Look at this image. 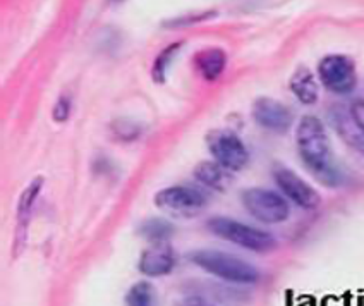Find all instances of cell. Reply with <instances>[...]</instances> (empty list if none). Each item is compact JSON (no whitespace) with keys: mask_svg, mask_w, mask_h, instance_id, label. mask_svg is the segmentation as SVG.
<instances>
[{"mask_svg":"<svg viewBox=\"0 0 364 306\" xmlns=\"http://www.w3.org/2000/svg\"><path fill=\"white\" fill-rule=\"evenodd\" d=\"M41 188H43V177L38 176L26 186L21 193L18 201V213H16V234H14V256L24 251V245L28 239V229L33 217V209H35L36 200H38Z\"/></svg>","mask_w":364,"mask_h":306,"instance_id":"30bf717a","label":"cell"},{"mask_svg":"<svg viewBox=\"0 0 364 306\" xmlns=\"http://www.w3.org/2000/svg\"><path fill=\"white\" fill-rule=\"evenodd\" d=\"M330 122L350 150L364 160V131L354 119L353 110L344 105H337L330 110Z\"/></svg>","mask_w":364,"mask_h":306,"instance_id":"8fae6325","label":"cell"},{"mask_svg":"<svg viewBox=\"0 0 364 306\" xmlns=\"http://www.w3.org/2000/svg\"><path fill=\"white\" fill-rule=\"evenodd\" d=\"M350 110H353L354 119L358 121V124L363 127V131H364V100H355L353 103V107H350Z\"/></svg>","mask_w":364,"mask_h":306,"instance_id":"44dd1931","label":"cell"},{"mask_svg":"<svg viewBox=\"0 0 364 306\" xmlns=\"http://www.w3.org/2000/svg\"><path fill=\"white\" fill-rule=\"evenodd\" d=\"M194 64H196L198 73L201 74L205 80L213 81L220 78L227 65V56L222 48L212 47L205 48V51L198 52L196 57H194Z\"/></svg>","mask_w":364,"mask_h":306,"instance_id":"5bb4252c","label":"cell"},{"mask_svg":"<svg viewBox=\"0 0 364 306\" xmlns=\"http://www.w3.org/2000/svg\"><path fill=\"white\" fill-rule=\"evenodd\" d=\"M156 291L148 280H141V283L134 284L126 295V305L127 306H153L155 305Z\"/></svg>","mask_w":364,"mask_h":306,"instance_id":"e0dca14e","label":"cell"},{"mask_svg":"<svg viewBox=\"0 0 364 306\" xmlns=\"http://www.w3.org/2000/svg\"><path fill=\"white\" fill-rule=\"evenodd\" d=\"M273 179L289 200L304 210H314L321 204L320 193L313 188L308 181H304L299 174L289 167H277L273 171Z\"/></svg>","mask_w":364,"mask_h":306,"instance_id":"ba28073f","label":"cell"},{"mask_svg":"<svg viewBox=\"0 0 364 306\" xmlns=\"http://www.w3.org/2000/svg\"><path fill=\"white\" fill-rule=\"evenodd\" d=\"M210 204L208 194L194 186H171L155 194V205L173 217H196Z\"/></svg>","mask_w":364,"mask_h":306,"instance_id":"277c9868","label":"cell"},{"mask_svg":"<svg viewBox=\"0 0 364 306\" xmlns=\"http://www.w3.org/2000/svg\"><path fill=\"white\" fill-rule=\"evenodd\" d=\"M206 147L213 160L229 172L241 171L250 162V152L246 144L234 131L212 130L206 134Z\"/></svg>","mask_w":364,"mask_h":306,"instance_id":"8992f818","label":"cell"},{"mask_svg":"<svg viewBox=\"0 0 364 306\" xmlns=\"http://www.w3.org/2000/svg\"><path fill=\"white\" fill-rule=\"evenodd\" d=\"M181 45L182 43H172L165 48L164 52H160V56L155 59V64H153L151 74H153V80L156 83H164L165 81V74H167L168 68L172 65L173 57L176 53L181 51Z\"/></svg>","mask_w":364,"mask_h":306,"instance_id":"ac0fdd59","label":"cell"},{"mask_svg":"<svg viewBox=\"0 0 364 306\" xmlns=\"http://www.w3.org/2000/svg\"><path fill=\"white\" fill-rule=\"evenodd\" d=\"M176 267L173 250L167 243H156L143 251L139 258V272L146 277H162L171 274Z\"/></svg>","mask_w":364,"mask_h":306,"instance_id":"7c38bea8","label":"cell"},{"mask_svg":"<svg viewBox=\"0 0 364 306\" xmlns=\"http://www.w3.org/2000/svg\"><path fill=\"white\" fill-rule=\"evenodd\" d=\"M289 86H291V92L294 93V97H296L301 103H304V105H313V103L318 102L320 88H318L316 78H314L311 69L304 68V65L297 68L292 74Z\"/></svg>","mask_w":364,"mask_h":306,"instance_id":"4fadbf2b","label":"cell"},{"mask_svg":"<svg viewBox=\"0 0 364 306\" xmlns=\"http://www.w3.org/2000/svg\"><path fill=\"white\" fill-rule=\"evenodd\" d=\"M191 262L201 270L232 284H255L259 280V270L247 260L220 250L193 251Z\"/></svg>","mask_w":364,"mask_h":306,"instance_id":"7a4b0ae2","label":"cell"},{"mask_svg":"<svg viewBox=\"0 0 364 306\" xmlns=\"http://www.w3.org/2000/svg\"><path fill=\"white\" fill-rule=\"evenodd\" d=\"M189 306H212V305H203V303H196V305H189Z\"/></svg>","mask_w":364,"mask_h":306,"instance_id":"7402d4cb","label":"cell"},{"mask_svg":"<svg viewBox=\"0 0 364 306\" xmlns=\"http://www.w3.org/2000/svg\"><path fill=\"white\" fill-rule=\"evenodd\" d=\"M215 16H217V12L208 11V12H203V14L189 16V18H177V19H173V21H168V23H165V26H172V28L186 26V24L201 23V21H206V19H210V18H215Z\"/></svg>","mask_w":364,"mask_h":306,"instance_id":"d6986e66","label":"cell"},{"mask_svg":"<svg viewBox=\"0 0 364 306\" xmlns=\"http://www.w3.org/2000/svg\"><path fill=\"white\" fill-rule=\"evenodd\" d=\"M139 233L153 245H156V243H167V239L173 234V227L164 218H150L141 226Z\"/></svg>","mask_w":364,"mask_h":306,"instance_id":"2e32d148","label":"cell"},{"mask_svg":"<svg viewBox=\"0 0 364 306\" xmlns=\"http://www.w3.org/2000/svg\"><path fill=\"white\" fill-rule=\"evenodd\" d=\"M318 76L328 92L347 95L355 88V64L349 56L332 53L321 59Z\"/></svg>","mask_w":364,"mask_h":306,"instance_id":"52a82bcc","label":"cell"},{"mask_svg":"<svg viewBox=\"0 0 364 306\" xmlns=\"http://www.w3.org/2000/svg\"><path fill=\"white\" fill-rule=\"evenodd\" d=\"M69 112H71V100L68 97H60L53 107V121L64 122L69 117Z\"/></svg>","mask_w":364,"mask_h":306,"instance_id":"ffe728a7","label":"cell"},{"mask_svg":"<svg viewBox=\"0 0 364 306\" xmlns=\"http://www.w3.org/2000/svg\"><path fill=\"white\" fill-rule=\"evenodd\" d=\"M297 152L306 167L311 171L321 183L335 186L341 181L333 164V152L325 124L316 115H303L296 130Z\"/></svg>","mask_w":364,"mask_h":306,"instance_id":"6da1fadb","label":"cell"},{"mask_svg":"<svg viewBox=\"0 0 364 306\" xmlns=\"http://www.w3.org/2000/svg\"><path fill=\"white\" fill-rule=\"evenodd\" d=\"M251 115L256 124L273 133H287L294 124L292 110L270 97L256 98L251 105Z\"/></svg>","mask_w":364,"mask_h":306,"instance_id":"9c48e42d","label":"cell"},{"mask_svg":"<svg viewBox=\"0 0 364 306\" xmlns=\"http://www.w3.org/2000/svg\"><path fill=\"white\" fill-rule=\"evenodd\" d=\"M208 229L218 238L255 253H268L277 246L275 238L270 233L259 227L242 224L235 218L213 217L208 221Z\"/></svg>","mask_w":364,"mask_h":306,"instance_id":"3957f363","label":"cell"},{"mask_svg":"<svg viewBox=\"0 0 364 306\" xmlns=\"http://www.w3.org/2000/svg\"><path fill=\"white\" fill-rule=\"evenodd\" d=\"M194 177L198 183L205 184L206 188H212L215 191H225L230 186V176L227 169L217 162H201L194 169Z\"/></svg>","mask_w":364,"mask_h":306,"instance_id":"9a60e30c","label":"cell"},{"mask_svg":"<svg viewBox=\"0 0 364 306\" xmlns=\"http://www.w3.org/2000/svg\"><path fill=\"white\" fill-rule=\"evenodd\" d=\"M241 200L247 213L263 224H280L291 213L287 200L273 189L250 188L241 194Z\"/></svg>","mask_w":364,"mask_h":306,"instance_id":"5b68a950","label":"cell"}]
</instances>
